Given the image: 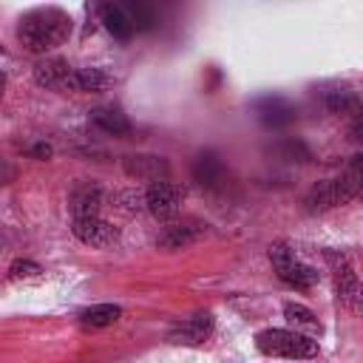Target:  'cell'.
<instances>
[{"instance_id": "obj_22", "label": "cell", "mask_w": 363, "mask_h": 363, "mask_svg": "<svg viewBox=\"0 0 363 363\" xmlns=\"http://www.w3.org/2000/svg\"><path fill=\"white\" fill-rule=\"evenodd\" d=\"M43 272V267L40 264H34V261H14L11 267H9V278L11 281H28V278H37Z\"/></svg>"}, {"instance_id": "obj_15", "label": "cell", "mask_w": 363, "mask_h": 363, "mask_svg": "<svg viewBox=\"0 0 363 363\" xmlns=\"http://www.w3.org/2000/svg\"><path fill=\"white\" fill-rule=\"evenodd\" d=\"M88 119H91V125H96L99 130H105V133H111V136H128V133H130V119H128L119 108H113V105H99V108H94V111L88 113Z\"/></svg>"}, {"instance_id": "obj_9", "label": "cell", "mask_w": 363, "mask_h": 363, "mask_svg": "<svg viewBox=\"0 0 363 363\" xmlns=\"http://www.w3.org/2000/svg\"><path fill=\"white\" fill-rule=\"evenodd\" d=\"M213 332V315L210 312H196L190 318H182L173 323V329L167 332L170 343H182V346H199L210 337Z\"/></svg>"}, {"instance_id": "obj_17", "label": "cell", "mask_w": 363, "mask_h": 363, "mask_svg": "<svg viewBox=\"0 0 363 363\" xmlns=\"http://www.w3.org/2000/svg\"><path fill=\"white\" fill-rule=\"evenodd\" d=\"M99 17H102L105 28L116 40H128L133 34V26H130V20H128V14H125L122 6H99Z\"/></svg>"}, {"instance_id": "obj_8", "label": "cell", "mask_w": 363, "mask_h": 363, "mask_svg": "<svg viewBox=\"0 0 363 363\" xmlns=\"http://www.w3.org/2000/svg\"><path fill=\"white\" fill-rule=\"evenodd\" d=\"M34 79L43 88H48V91H74V85H77V68L68 65L65 60L48 57V60H40L34 65Z\"/></svg>"}, {"instance_id": "obj_13", "label": "cell", "mask_w": 363, "mask_h": 363, "mask_svg": "<svg viewBox=\"0 0 363 363\" xmlns=\"http://www.w3.org/2000/svg\"><path fill=\"white\" fill-rule=\"evenodd\" d=\"M68 204H71V213L74 218H88V216H96L99 213V204H102V190L96 182H77L68 193Z\"/></svg>"}, {"instance_id": "obj_16", "label": "cell", "mask_w": 363, "mask_h": 363, "mask_svg": "<svg viewBox=\"0 0 363 363\" xmlns=\"http://www.w3.org/2000/svg\"><path fill=\"white\" fill-rule=\"evenodd\" d=\"M119 315H122V309L116 303H94V306L79 312V323L85 329H105V326L116 323Z\"/></svg>"}, {"instance_id": "obj_21", "label": "cell", "mask_w": 363, "mask_h": 363, "mask_svg": "<svg viewBox=\"0 0 363 363\" xmlns=\"http://www.w3.org/2000/svg\"><path fill=\"white\" fill-rule=\"evenodd\" d=\"M122 9H125V14H128L133 31H147V28H153L156 17H153V11H150L145 3H128V6H122Z\"/></svg>"}, {"instance_id": "obj_4", "label": "cell", "mask_w": 363, "mask_h": 363, "mask_svg": "<svg viewBox=\"0 0 363 363\" xmlns=\"http://www.w3.org/2000/svg\"><path fill=\"white\" fill-rule=\"evenodd\" d=\"M269 261H272L278 278H281L286 286H292V289H309V286H315L318 278H320L318 269L309 267V264H303V261H298L295 252H292L286 244H272V247H269Z\"/></svg>"}, {"instance_id": "obj_11", "label": "cell", "mask_w": 363, "mask_h": 363, "mask_svg": "<svg viewBox=\"0 0 363 363\" xmlns=\"http://www.w3.org/2000/svg\"><path fill=\"white\" fill-rule=\"evenodd\" d=\"M207 233V224L196 221V218H187V221H173L162 230V235L156 238V244L162 250H182L187 244H196L201 235Z\"/></svg>"}, {"instance_id": "obj_25", "label": "cell", "mask_w": 363, "mask_h": 363, "mask_svg": "<svg viewBox=\"0 0 363 363\" xmlns=\"http://www.w3.org/2000/svg\"><path fill=\"white\" fill-rule=\"evenodd\" d=\"M26 153H28V156H34V159H48L54 150H51V145L40 142V145H28V147H26Z\"/></svg>"}, {"instance_id": "obj_18", "label": "cell", "mask_w": 363, "mask_h": 363, "mask_svg": "<svg viewBox=\"0 0 363 363\" xmlns=\"http://www.w3.org/2000/svg\"><path fill=\"white\" fill-rule=\"evenodd\" d=\"M105 85H108V74L102 71V68H77V85H74V91H82V94H99V91H105Z\"/></svg>"}, {"instance_id": "obj_23", "label": "cell", "mask_w": 363, "mask_h": 363, "mask_svg": "<svg viewBox=\"0 0 363 363\" xmlns=\"http://www.w3.org/2000/svg\"><path fill=\"white\" fill-rule=\"evenodd\" d=\"M119 201H128L125 210H145V193H136V190H122L116 193Z\"/></svg>"}, {"instance_id": "obj_12", "label": "cell", "mask_w": 363, "mask_h": 363, "mask_svg": "<svg viewBox=\"0 0 363 363\" xmlns=\"http://www.w3.org/2000/svg\"><path fill=\"white\" fill-rule=\"evenodd\" d=\"M193 182H196L199 187H204V190H218V187H224V182H227V167H224V162H221L213 150L199 153L196 162H193Z\"/></svg>"}, {"instance_id": "obj_24", "label": "cell", "mask_w": 363, "mask_h": 363, "mask_svg": "<svg viewBox=\"0 0 363 363\" xmlns=\"http://www.w3.org/2000/svg\"><path fill=\"white\" fill-rule=\"evenodd\" d=\"M11 182H17V167L9 159H0V187H9Z\"/></svg>"}, {"instance_id": "obj_14", "label": "cell", "mask_w": 363, "mask_h": 363, "mask_svg": "<svg viewBox=\"0 0 363 363\" xmlns=\"http://www.w3.org/2000/svg\"><path fill=\"white\" fill-rule=\"evenodd\" d=\"M255 113L267 128H286L295 122V108L284 96H261L255 102Z\"/></svg>"}, {"instance_id": "obj_5", "label": "cell", "mask_w": 363, "mask_h": 363, "mask_svg": "<svg viewBox=\"0 0 363 363\" xmlns=\"http://www.w3.org/2000/svg\"><path fill=\"white\" fill-rule=\"evenodd\" d=\"M182 201H184V187L170 182V179H162V182H153L147 190H145V210L162 221L173 218L179 210H182Z\"/></svg>"}, {"instance_id": "obj_20", "label": "cell", "mask_w": 363, "mask_h": 363, "mask_svg": "<svg viewBox=\"0 0 363 363\" xmlns=\"http://www.w3.org/2000/svg\"><path fill=\"white\" fill-rule=\"evenodd\" d=\"M323 102L332 113H346V111H354L357 108V96L349 91V88H332L323 94Z\"/></svg>"}, {"instance_id": "obj_19", "label": "cell", "mask_w": 363, "mask_h": 363, "mask_svg": "<svg viewBox=\"0 0 363 363\" xmlns=\"http://www.w3.org/2000/svg\"><path fill=\"white\" fill-rule=\"evenodd\" d=\"M284 318H286L289 323L301 326V329H309V332H320V323H318L315 312H312V309H306L303 303H286V306H284Z\"/></svg>"}, {"instance_id": "obj_3", "label": "cell", "mask_w": 363, "mask_h": 363, "mask_svg": "<svg viewBox=\"0 0 363 363\" xmlns=\"http://www.w3.org/2000/svg\"><path fill=\"white\" fill-rule=\"evenodd\" d=\"M255 346L269 357H286V360H309L320 354L318 340L295 329H264L255 335Z\"/></svg>"}, {"instance_id": "obj_7", "label": "cell", "mask_w": 363, "mask_h": 363, "mask_svg": "<svg viewBox=\"0 0 363 363\" xmlns=\"http://www.w3.org/2000/svg\"><path fill=\"white\" fill-rule=\"evenodd\" d=\"M74 235L85 244V247H96V250H108L119 241V230L99 218V216H88V218H74Z\"/></svg>"}, {"instance_id": "obj_6", "label": "cell", "mask_w": 363, "mask_h": 363, "mask_svg": "<svg viewBox=\"0 0 363 363\" xmlns=\"http://www.w3.org/2000/svg\"><path fill=\"white\" fill-rule=\"evenodd\" d=\"M323 258H326V264L332 267L340 303L349 306V309H354V306H357V295H360V284H357V272H354L349 255H346V252H337V250H326Z\"/></svg>"}, {"instance_id": "obj_1", "label": "cell", "mask_w": 363, "mask_h": 363, "mask_svg": "<svg viewBox=\"0 0 363 363\" xmlns=\"http://www.w3.org/2000/svg\"><path fill=\"white\" fill-rule=\"evenodd\" d=\"M68 34H71V17L57 6L31 9L28 14L20 17V26H17V40L31 54H45L62 45Z\"/></svg>"}, {"instance_id": "obj_2", "label": "cell", "mask_w": 363, "mask_h": 363, "mask_svg": "<svg viewBox=\"0 0 363 363\" xmlns=\"http://www.w3.org/2000/svg\"><path fill=\"white\" fill-rule=\"evenodd\" d=\"M360 179H363L360 176V156H352L349 167L337 179H323L306 193V199H303L306 210L309 213H323V210H332L337 204L352 201L360 190Z\"/></svg>"}, {"instance_id": "obj_10", "label": "cell", "mask_w": 363, "mask_h": 363, "mask_svg": "<svg viewBox=\"0 0 363 363\" xmlns=\"http://www.w3.org/2000/svg\"><path fill=\"white\" fill-rule=\"evenodd\" d=\"M125 173L136 182H162L167 179V159L164 156H150V153H133V156H125L122 162Z\"/></svg>"}, {"instance_id": "obj_26", "label": "cell", "mask_w": 363, "mask_h": 363, "mask_svg": "<svg viewBox=\"0 0 363 363\" xmlns=\"http://www.w3.org/2000/svg\"><path fill=\"white\" fill-rule=\"evenodd\" d=\"M3 94H6V74L0 71V99H3Z\"/></svg>"}]
</instances>
